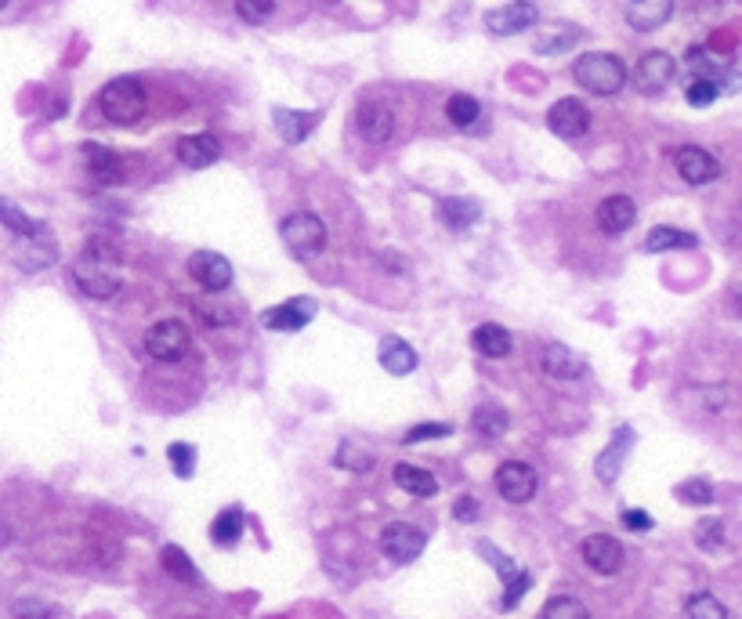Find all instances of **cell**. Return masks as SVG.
<instances>
[{
    "label": "cell",
    "instance_id": "obj_44",
    "mask_svg": "<svg viewBox=\"0 0 742 619\" xmlns=\"http://www.w3.org/2000/svg\"><path fill=\"white\" fill-rule=\"evenodd\" d=\"M478 554H482L486 562H493V565H496V572H500V580H504V587H507L511 580H518V576H522V569H518V565H514L511 558H507V554L496 551L493 543L482 540V543H478Z\"/></svg>",
    "mask_w": 742,
    "mask_h": 619
},
{
    "label": "cell",
    "instance_id": "obj_52",
    "mask_svg": "<svg viewBox=\"0 0 742 619\" xmlns=\"http://www.w3.org/2000/svg\"><path fill=\"white\" fill-rule=\"evenodd\" d=\"M732 308H735V315H739V319H742V286H739V290H735V294H732Z\"/></svg>",
    "mask_w": 742,
    "mask_h": 619
},
{
    "label": "cell",
    "instance_id": "obj_5",
    "mask_svg": "<svg viewBox=\"0 0 742 619\" xmlns=\"http://www.w3.org/2000/svg\"><path fill=\"white\" fill-rule=\"evenodd\" d=\"M493 486L507 504H529L536 496V486H540V475L529 464H522V460H504V464L496 467Z\"/></svg>",
    "mask_w": 742,
    "mask_h": 619
},
{
    "label": "cell",
    "instance_id": "obj_20",
    "mask_svg": "<svg viewBox=\"0 0 742 619\" xmlns=\"http://www.w3.org/2000/svg\"><path fill=\"white\" fill-rule=\"evenodd\" d=\"M630 446H634V431H630V428H619L616 435H612L609 446H605V453L598 457L594 471H598V478L605 482V486H612V482L619 478V471H623V460H627Z\"/></svg>",
    "mask_w": 742,
    "mask_h": 619
},
{
    "label": "cell",
    "instance_id": "obj_9",
    "mask_svg": "<svg viewBox=\"0 0 742 619\" xmlns=\"http://www.w3.org/2000/svg\"><path fill=\"white\" fill-rule=\"evenodd\" d=\"M674 167L688 185H710L721 178V160L703 145H681L674 153Z\"/></svg>",
    "mask_w": 742,
    "mask_h": 619
},
{
    "label": "cell",
    "instance_id": "obj_45",
    "mask_svg": "<svg viewBox=\"0 0 742 619\" xmlns=\"http://www.w3.org/2000/svg\"><path fill=\"white\" fill-rule=\"evenodd\" d=\"M272 11H276V0H236V15L243 22H250V26L268 22L272 19Z\"/></svg>",
    "mask_w": 742,
    "mask_h": 619
},
{
    "label": "cell",
    "instance_id": "obj_53",
    "mask_svg": "<svg viewBox=\"0 0 742 619\" xmlns=\"http://www.w3.org/2000/svg\"><path fill=\"white\" fill-rule=\"evenodd\" d=\"M4 4H8V0H0V11H4Z\"/></svg>",
    "mask_w": 742,
    "mask_h": 619
},
{
    "label": "cell",
    "instance_id": "obj_49",
    "mask_svg": "<svg viewBox=\"0 0 742 619\" xmlns=\"http://www.w3.org/2000/svg\"><path fill=\"white\" fill-rule=\"evenodd\" d=\"M529 587H533V576H529V572L522 569V576H518V580H511V583H507V587H504V598H500V609H504V612H511L514 605H518V601H522L525 594H529Z\"/></svg>",
    "mask_w": 742,
    "mask_h": 619
},
{
    "label": "cell",
    "instance_id": "obj_19",
    "mask_svg": "<svg viewBox=\"0 0 742 619\" xmlns=\"http://www.w3.org/2000/svg\"><path fill=\"white\" fill-rule=\"evenodd\" d=\"M58 258V247L55 239L48 236V229H40L37 236H29L19 243V250H15V261H19V268H26V272H40V268L55 265Z\"/></svg>",
    "mask_w": 742,
    "mask_h": 619
},
{
    "label": "cell",
    "instance_id": "obj_50",
    "mask_svg": "<svg viewBox=\"0 0 742 619\" xmlns=\"http://www.w3.org/2000/svg\"><path fill=\"white\" fill-rule=\"evenodd\" d=\"M453 518H457V522H467V525L478 522V500H475V496H460L457 504H453Z\"/></svg>",
    "mask_w": 742,
    "mask_h": 619
},
{
    "label": "cell",
    "instance_id": "obj_24",
    "mask_svg": "<svg viewBox=\"0 0 742 619\" xmlns=\"http://www.w3.org/2000/svg\"><path fill=\"white\" fill-rule=\"evenodd\" d=\"M377 359H381L384 370L395 373V377H406V373L417 370V352H413L402 337H384L381 348H377Z\"/></svg>",
    "mask_w": 742,
    "mask_h": 619
},
{
    "label": "cell",
    "instance_id": "obj_14",
    "mask_svg": "<svg viewBox=\"0 0 742 619\" xmlns=\"http://www.w3.org/2000/svg\"><path fill=\"white\" fill-rule=\"evenodd\" d=\"M312 319H315V301H312V297H294V301L268 308V312L261 315V323H265L268 330H276V334H294V330H305Z\"/></svg>",
    "mask_w": 742,
    "mask_h": 619
},
{
    "label": "cell",
    "instance_id": "obj_51",
    "mask_svg": "<svg viewBox=\"0 0 742 619\" xmlns=\"http://www.w3.org/2000/svg\"><path fill=\"white\" fill-rule=\"evenodd\" d=\"M623 525H627V529H634V533H648V529H652V515H648V511H634V507H630V511H623Z\"/></svg>",
    "mask_w": 742,
    "mask_h": 619
},
{
    "label": "cell",
    "instance_id": "obj_54",
    "mask_svg": "<svg viewBox=\"0 0 742 619\" xmlns=\"http://www.w3.org/2000/svg\"><path fill=\"white\" fill-rule=\"evenodd\" d=\"M323 4H337V0H323Z\"/></svg>",
    "mask_w": 742,
    "mask_h": 619
},
{
    "label": "cell",
    "instance_id": "obj_47",
    "mask_svg": "<svg viewBox=\"0 0 742 619\" xmlns=\"http://www.w3.org/2000/svg\"><path fill=\"white\" fill-rule=\"evenodd\" d=\"M196 315H200L207 326H232L236 323V315H232V308L225 305H214V301H196Z\"/></svg>",
    "mask_w": 742,
    "mask_h": 619
},
{
    "label": "cell",
    "instance_id": "obj_18",
    "mask_svg": "<svg viewBox=\"0 0 742 619\" xmlns=\"http://www.w3.org/2000/svg\"><path fill=\"white\" fill-rule=\"evenodd\" d=\"M634 218H638V207L630 196H605L598 203V229L605 236H623L634 225Z\"/></svg>",
    "mask_w": 742,
    "mask_h": 619
},
{
    "label": "cell",
    "instance_id": "obj_43",
    "mask_svg": "<svg viewBox=\"0 0 742 619\" xmlns=\"http://www.w3.org/2000/svg\"><path fill=\"white\" fill-rule=\"evenodd\" d=\"M58 609L51 601H40V598H19L11 605V619H55Z\"/></svg>",
    "mask_w": 742,
    "mask_h": 619
},
{
    "label": "cell",
    "instance_id": "obj_7",
    "mask_svg": "<svg viewBox=\"0 0 742 619\" xmlns=\"http://www.w3.org/2000/svg\"><path fill=\"white\" fill-rule=\"evenodd\" d=\"M580 558L590 572H598V576H616V572L623 569V562H627V551H623V543H619L616 536L590 533L587 540L580 543Z\"/></svg>",
    "mask_w": 742,
    "mask_h": 619
},
{
    "label": "cell",
    "instance_id": "obj_17",
    "mask_svg": "<svg viewBox=\"0 0 742 619\" xmlns=\"http://www.w3.org/2000/svg\"><path fill=\"white\" fill-rule=\"evenodd\" d=\"M174 153H178V160L185 163V167L203 171V167L221 160V142L214 134H185V138H178Z\"/></svg>",
    "mask_w": 742,
    "mask_h": 619
},
{
    "label": "cell",
    "instance_id": "obj_13",
    "mask_svg": "<svg viewBox=\"0 0 742 619\" xmlns=\"http://www.w3.org/2000/svg\"><path fill=\"white\" fill-rule=\"evenodd\" d=\"M547 127H551L558 138H583L590 127V109L580 98H558V102L547 109Z\"/></svg>",
    "mask_w": 742,
    "mask_h": 619
},
{
    "label": "cell",
    "instance_id": "obj_2",
    "mask_svg": "<svg viewBox=\"0 0 742 619\" xmlns=\"http://www.w3.org/2000/svg\"><path fill=\"white\" fill-rule=\"evenodd\" d=\"M572 77H576V84H580L583 91H590V95H616L619 87L627 84V66H623L616 55L587 51V55L576 58Z\"/></svg>",
    "mask_w": 742,
    "mask_h": 619
},
{
    "label": "cell",
    "instance_id": "obj_28",
    "mask_svg": "<svg viewBox=\"0 0 742 619\" xmlns=\"http://www.w3.org/2000/svg\"><path fill=\"white\" fill-rule=\"evenodd\" d=\"M438 214H442V221H446L449 229L467 232L478 218H482V207H478L475 200H460V196H449V200L438 203Z\"/></svg>",
    "mask_w": 742,
    "mask_h": 619
},
{
    "label": "cell",
    "instance_id": "obj_25",
    "mask_svg": "<svg viewBox=\"0 0 742 619\" xmlns=\"http://www.w3.org/2000/svg\"><path fill=\"white\" fill-rule=\"evenodd\" d=\"M471 348H475L478 355H489V359H504V355H511L514 337H511V330H504V326L482 323L475 334H471Z\"/></svg>",
    "mask_w": 742,
    "mask_h": 619
},
{
    "label": "cell",
    "instance_id": "obj_36",
    "mask_svg": "<svg viewBox=\"0 0 742 619\" xmlns=\"http://www.w3.org/2000/svg\"><path fill=\"white\" fill-rule=\"evenodd\" d=\"M84 258L98 261V265H109L116 268L120 261H124V250H120V243H116L113 236H91L84 247Z\"/></svg>",
    "mask_w": 742,
    "mask_h": 619
},
{
    "label": "cell",
    "instance_id": "obj_8",
    "mask_svg": "<svg viewBox=\"0 0 742 619\" xmlns=\"http://www.w3.org/2000/svg\"><path fill=\"white\" fill-rule=\"evenodd\" d=\"M677 77V62L666 51H645L634 66V87L641 95H663L666 87L674 84Z\"/></svg>",
    "mask_w": 742,
    "mask_h": 619
},
{
    "label": "cell",
    "instance_id": "obj_6",
    "mask_svg": "<svg viewBox=\"0 0 742 619\" xmlns=\"http://www.w3.org/2000/svg\"><path fill=\"white\" fill-rule=\"evenodd\" d=\"M424 547H428V536H424V529H417V525H410V522H391V525H384L381 551L388 554L395 565L417 562L420 554H424Z\"/></svg>",
    "mask_w": 742,
    "mask_h": 619
},
{
    "label": "cell",
    "instance_id": "obj_15",
    "mask_svg": "<svg viewBox=\"0 0 742 619\" xmlns=\"http://www.w3.org/2000/svg\"><path fill=\"white\" fill-rule=\"evenodd\" d=\"M630 29L638 33H652V29L666 26L674 19V0H627V11H623Z\"/></svg>",
    "mask_w": 742,
    "mask_h": 619
},
{
    "label": "cell",
    "instance_id": "obj_42",
    "mask_svg": "<svg viewBox=\"0 0 742 619\" xmlns=\"http://www.w3.org/2000/svg\"><path fill=\"white\" fill-rule=\"evenodd\" d=\"M685 98L695 109H706V105H714L717 98H721V84H717V80H688Z\"/></svg>",
    "mask_w": 742,
    "mask_h": 619
},
{
    "label": "cell",
    "instance_id": "obj_22",
    "mask_svg": "<svg viewBox=\"0 0 742 619\" xmlns=\"http://www.w3.org/2000/svg\"><path fill=\"white\" fill-rule=\"evenodd\" d=\"M272 124L283 134V142L301 145L312 134V127L319 124V113H301V109H276L272 113Z\"/></svg>",
    "mask_w": 742,
    "mask_h": 619
},
{
    "label": "cell",
    "instance_id": "obj_48",
    "mask_svg": "<svg viewBox=\"0 0 742 619\" xmlns=\"http://www.w3.org/2000/svg\"><path fill=\"white\" fill-rule=\"evenodd\" d=\"M446 435H453V424H417L413 431H406V435H402V442H406V446H417V442L446 439Z\"/></svg>",
    "mask_w": 742,
    "mask_h": 619
},
{
    "label": "cell",
    "instance_id": "obj_39",
    "mask_svg": "<svg viewBox=\"0 0 742 619\" xmlns=\"http://www.w3.org/2000/svg\"><path fill=\"white\" fill-rule=\"evenodd\" d=\"M685 616L688 619H728V609H724L714 594L703 591V594H692V598L685 601Z\"/></svg>",
    "mask_w": 742,
    "mask_h": 619
},
{
    "label": "cell",
    "instance_id": "obj_30",
    "mask_svg": "<svg viewBox=\"0 0 742 619\" xmlns=\"http://www.w3.org/2000/svg\"><path fill=\"white\" fill-rule=\"evenodd\" d=\"M160 562H163V569L171 572L174 580H181V583H189V587H200L203 583V576H200V569L192 565V558L185 551H181L178 543H167L160 551Z\"/></svg>",
    "mask_w": 742,
    "mask_h": 619
},
{
    "label": "cell",
    "instance_id": "obj_37",
    "mask_svg": "<svg viewBox=\"0 0 742 619\" xmlns=\"http://www.w3.org/2000/svg\"><path fill=\"white\" fill-rule=\"evenodd\" d=\"M540 619H590V612H587V605H583L580 598H572V594H558V598H551L547 605H543Z\"/></svg>",
    "mask_w": 742,
    "mask_h": 619
},
{
    "label": "cell",
    "instance_id": "obj_11",
    "mask_svg": "<svg viewBox=\"0 0 742 619\" xmlns=\"http://www.w3.org/2000/svg\"><path fill=\"white\" fill-rule=\"evenodd\" d=\"M189 272L207 294H221V290H229L232 286L229 258H221V254H214V250H196V254L189 258Z\"/></svg>",
    "mask_w": 742,
    "mask_h": 619
},
{
    "label": "cell",
    "instance_id": "obj_12",
    "mask_svg": "<svg viewBox=\"0 0 742 619\" xmlns=\"http://www.w3.org/2000/svg\"><path fill=\"white\" fill-rule=\"evenodd\" d=\"M536 19H540L536 4H529V0H511V4H504V8L489 11L486 29L489 33H496V37H514V33H522V29H533Z\"/></svg>",
    "mask_w": 742,
    "mask_h": 619
},
{
    "label": "cell",
    "instance_id": "obj_27",
    "mask_svg": "<svg viewBox=\"0 0 742 619\" xmlns=\"http://www.w3.org/2000/svg\"><path fill=\"white\" fill-rule=\"evenodd\" d=\"M699 239L685 229H674V225H656V229L645 236L648 254H663V250H692Z\"/></svg>",
    "mask_w": 742,
    "mask_h": 619
},
{
    "label": "cell",
    "instance_id": "obj_35",
    "mask_svg": "<svg viewBox=\"0 0 742 619\" xmlns=\"http://www.w3.org/2000/svg\"><path fill=\"white\" fill-rule=\"evenodd\" d=\"M446 116L453 127H475L478 116H482V105H478V98H471V95H453L446 102Z\"/></svg>",
    "mask_w": 742,
    "mask_h": 619
},
{
    "label": "cell",
    "instance_id": "obj_46",
    "mask_svg": "<svg viewBox=\"0 0 742 619\" xmlns=\"http://www.w3.org/2000/svg\"><path fill=\"white\" fill-rule=\"evenodd\" d=\"M167 457H171L178 478H192V471H196V449H192L189 442H174V446L167 449Z\"/></svg>",
    "mask_w": 742,
    "mask_h": 619
},
{
    "label": "cell",
    "instance_id": "obj_1",
    "mask_svg": "<svg viewBox=\"0 0 742 619\" xmlns=\"http://www.w3.org/2000/svg\"><path fill=\"white\" fill-rule=\"evenodd\" d=\"M98 109L109 124H120V127H131L138 124L149 109V95H145L142 80L134 77H116L98 91Z\"/></svg>",
    "mask_w": 742,
    "mask_h": 619
},
{
    "label": "cell",
    "instance_id": "obj_31",
    "mask_svg": "<svg viewBox=\"0 0 742 619\" xmlns=\"http://www.w3.org/2000/svg\"><path fill=\"white\" fill-rule=\"evenodd\" d=\"M685 62H688L692 80H717V84H721V80L728 77V66H724L710 48H688Z\"/></svg>",
    "mask_w": 742,
    "mask_h": 619
},
{
    "label": "cell",
    "instance_id": "obj_41",
    "mask_svg": "<svg viewBox=\"0 0 742 619\" xmlns=\"http://www.w3.org/2000/svg\"><path fill=\"white\" fill-rule=\"evenodd\" d=\"M677 500H681V504H699V507L714 504V486H710L706 478H688V482L677 486Z\"/></svg>",
    "mask_w": 742,
    "mask_h": 619
},
{
    "label": "cell",
    "instance_id": "obj_32",
    "mask_svg": "<svg viewBox=\"0 0 742 619\" xmlns=\"http://www.w3.org/2000/svg\"><path fill=\"white\" fill-rule=\"evenodd\" d=\"M239 536H243V511L239 507H225L214 522H210V540L218 547H236Z\"/></svg>",
    "mask_w": 742,
    "mask_h": 619
},
{
    "label": "cell",
    "instance_id": "obj_10",
    "mask_svg": "<svg viewBox=\"0 0 742 619\" xmlns=\"http://www.w3.org/2000/svg\"><path fill=\"white\" fill-rule=\"evenodd\" d=\"M73 283L80 286V294L95 297V301H105V297H113L116 290H120V276H116L109 265H98V261L84 258L80 254V261L73 265Z\"/></svg>",
    "mask_w": 742,
    "mask_h": 619
},
{
    "label": "cell",
    "instance_id": "obj_26",
    "mask_svg": "<svg viewBox=\"0 0 742 619\" xmlns=\"http://www.w3.org/2000/svg\"><path fill=\"white\" fill-rule=\"evenodd\" d=\"M395 486H399L402 493L417 496V500H431V496L438 493V478L417 464H395Z\"/></svg>",
    "mask_w": 742,
    "mask_h": 619
},
{
    "label": "cell",
    "instance_id": "obj_4",
    "mask_svg": "<svg viewBox=\"0 0 742 619\" xmlns=\"http://www.w3.org/2000/svg\"><path fill=\"white\" fill-rule=\"evenodd\" d=\"M189 348L192 337L178 319H163V323H153L145 330V355L156 362H178L189 355Z\"/></svg>",
    "mask_w": 742,
    "mask_h": 619
},
{
    "label": "cell",
    "instance_id": "obj_3",
    "mask_svg": "<svg viewBox=\"0 0 742 619\" xmlns=\"http://www.w3.org/2000/svg\"><path fill=\"white\" fill-rule=\"evenodd\" d=\"M279 232H283V243L294 250L297 258H312V254H319V250L326 247V225H323V218H315L312 210L290 214V218L279 225Z\"/></svg>",
    "mask_w": 742,
    "mask_h": 619
},
{
    "label": "cell",
    "instance_id": "obj_21",
    "mask_svg": "<svg viewBox=\"0 0 742 619\" xmlns=\"http://www.w3.org/2000/svg\"><path fill=\"white\" fill-rule=\"evenodd\" d=\"M540 362H543V373L554 377V381H576L583 373V359L572 352V348H565V344H547Z\"/></svg>",
    "mask_w": 742,
    "mask_h": 619
},
{
    "label": "cell",
    "instance_id": "obj_34",
    "mask_svg": "<svg viewBox=\"0 0 742 619\" xmlns=\"http://www.w3.org/2000/svg\"><path fill=\"white\" fill-rule=\"evenodd\" d=\"M0 225L8 232H15L19 239H29V236H37L40 232V225L33 218H29L26 210H19L15 203H8L4 196H0Z\"/></svg>",
    "mask_w": 742,
    "mask_h": 619
},
{
    "label": "cell",
    "instance_id": "obj_38",
    "mask_svg": "<svg viewBox=\"0 0 742 619\" xmlns=\"http://www.w3.org/2000/svg\"><path fill=\"white\" fill-rule=\"evenodd\" d=\"M695 543H699V551H706V554H721L724 551L721 518H703V522H695Z\"/></svg>",
    "mask_w": 742,
    "mask_h": 619
},
{
    "label": "cell",
    "instance_id": "obj_40",
    "mask_svg": "<svg viewBox=\"0 0 742 619\" xmlns=\"http://www.w3.org/2000/svg\"><path fill=\"white\" fill-rule=\"evenodd\" d=\"M337 467H348V471H370L373 467V453L366 446H359V442H341V449H337Z\"/></svg>",
    "mask_w": 742,
    "mask_h": 619
},
{
    "label": "cell",
    "instance_id": "obj_29",
    "mask_svg": "<svg viewBox=\"0 0 742 619\" xmlns=\"http://www.w3.org/2000/svg\"><path fill=\"white\" fill-rule=\"evenodd\" d=\"M507 424H511L507 410L504 406H493V402L475 406V413H471V428H475V435H482V439H500V435H507Z\"/></svg>",
    "mask_w": 742,
    "mask_h": 619
},
{
    "label": "cell",
    "instance_id": "obj_23",
    "mask_svg": "<svg viewBox=\"0 0 742 619\" xmlns=\"http://www.w3.org/2000/svg\"><path fill=\"white\" fill-rule=\"evenodd\" d=\"M84 163H87V171L95 174V181H102V185H113V181H120V174H124V163H120V156H116L113 149L98 145V142L84 145Z\"/></svg>",
    "mask_w": 742,
    "mask_h": 619
},
{
    "label": "cell",
    "instance_id": "obj_16",
    "mask_svg": "<svg viewBox=\"0 0 742 619\" xmlns=\"http://www.w3.org/2000/svg\"><path fill=\"white\" fill-rule=\"evenodd\" d=\"M355 127H359V134L366 142L384 145L395 134V113L381 102H362L359 113H355Z\"/></svg>",
    "mask_w": 742,
    "mask_h": 619
},
{
    "label": "cell",
    "instance_id": "obj_33",
    "mask_svg": "<svg viewBox=\"0 0 742 619\" xmlns=\"http://www.w3.org/2000/svg\"><path fill=\"white\" fill-rule=\"evenodd\" d=\"M576 40H580V29L554 26V29H547V33H540V37L533 40V51H536V55H558V51H569Z\"/></svg>",
    "mask_w": 742,
    "mask_h": 619
}]
</instances>
